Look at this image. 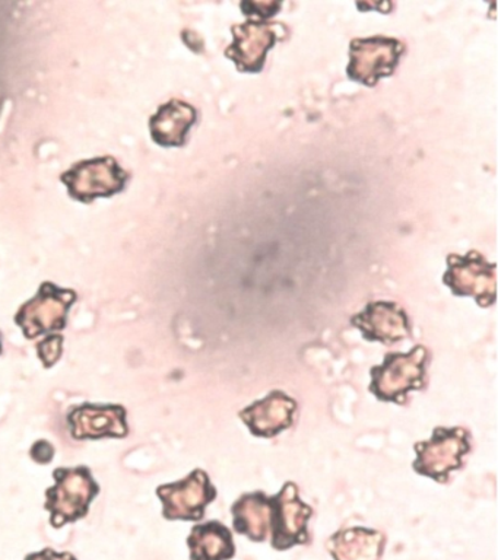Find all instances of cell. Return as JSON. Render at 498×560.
Wrapping results in <instances>:
<instances>
[{"label": "cell", "instance_id": "1", "mask_svg": "<svg viewBox=\"0 0 498 560\" xmlns=\"http://www.w3.org/2000/svg\"><path fill=\"white\" fill-rule=\"evenodd\" d=\"M430 350L417 345L408 353H387L382 365L371 368L370 393L379 400L404 405L409 392L427 387Z\"/></svg>", "mask_w": 498, "mask_h": 560}, {"label": "cell", "instance_id": "2", "mask_svg": "<svg viewBox=\"0 0 498 560\" xmlns=\"http://www.w3.org/2000/svg\"><path fill=\"white\" fill-rule=\"evenodd\" d=\"M54 488L46 490L45 510L54 528H62L89 515L91 503L99 497L100 485L86 466L59 467L54 471Z\"/></svg>", "mask_w": 498, "mask_h": 560}, {"label": "cell", "instance_id": "3", "mask_svg": "<svg viewBox=\"0 0 498 560\" xmlns=\"http://www.w3.org/2000/svg\"><path fill=\"white\" fill-rule=\"evenodd\" d=\"M414 470L437 483H449L450 475L465 466L472 435L465 428H436L430 440L414 445Z\"/></svg>", "mask_w": 498, "mask_h": 560}, {"label": "cell", "instance_id": "4", "mask_svg": "<svg viewBox=\"0 0 498 560\" xmlns=\"http://www.w3.org/2000/svg\"><path fill=\"white\" fill-rule=\"evenodd\" d=\"M77 300L78 293L73 289L60 288L54 282H43L36 295L16 311L14 322L27 340L62 331L67 328L69 310Z\"/></svg>", "mask_w": 498, "mask_h": 560}, {"label": "cell", "instance_id": "5", "mask_svg": "<svg viewBox=\"0 0 498 560\" xmlns=\"http://www.w3.org/2000/svg\"><path fill=\"white\" fill-rule=\"evenodd\" d=\"M130 179L128 171L121 168L113 156L91 158L77 162L60 175L68 195L81 203H93L95 199L112 197L125 190Z\"/></svg>", "mask_w": 498, "mask_h": 560}, {"label": "cell", "instance_id": "6", "mask_svg": "<svg viewBox=\"0 0 498 560\" xmlns=\"http://www.w3.org/2000/svg\"><path fill=\"white\" fill-rule=\"evenodd\" d=\"M404 52V43L384 35L354 39L349 48L348 77L367 86H374L380 79L395 72Z\"/></svg>", "mask_w": 498, "mask_h": 560}, {"label": "cell", "instance_id": "7", "mask_svg": "<svg viewBox=\"0 0 498 560\" xmlns=\"http://www.w3.org/2000/svg\"><path fill=\"white\" fill-rule=\"evenodd\" d=\"M157 497L163 502L165 520L199 521L205 516V508L216 501L217 489L208 472L196 468L186 479L159 486Z\"/></svg>", "mask_w": 498, "mask_h": 560}, {"label": "cell", "instance_id": "8", "mask_svg": "<svg viewBox=\"0 0 498 560\" xmlns=\"http://www.w3.org/2000/svg\"><path fill=\"white\" fill-rule=\"evenodd\" d=\"M443 280L454 295L475 298L480 306L496 302V265L478 252L449 254Z\"/></svg>", "mask_w": 498, "mask_h": 560}, {"label": "cell", "instance_id": "9", "mask_svg": "<svg viewBox=\"0 0 498 560\" xmlns=\"http://www.w3.org/2000/svg\"><path fill=\"white\" fill-rule=\"evenodd\" d=\"M313 510L301 501L299 488L292 481L282 486L278 494L269 498V518L273 521L274 546L287 549L309 538L308 521Z\"/></svg>", "mask_w": 498, "mask_h": 560}, {"label": "cell", "instance_id": "10", "mask_svg": "<svg viewBox=\"0 0 498 560\" xmlns=\"http://www.w3.org/2000/svg\"><path fill=\"white\" fill-rule=\"evenodd\" d=\"M69 432L77 441L103 440V438H124L129 435L128 410L121 405L73 406L67 416Z\"/></svg>", "mask_w": 498, "mask_h": 560}, {"label": "cell", "instance_id": "11", "mask_svg": "<svg viewBox=\"0 0 498 560\" xmlns=\"http://www.w3.org/2000/svg\"><path fill=\"white\" fill-rule=\"evenodd\" d=\"M278 26L270 22L247 21L244 24L231 26L233 43L225 50L242 72H260L264 68L266 55L277 44Z\"/></svg>", "mask_w": 498, "mask_h": 560}, {"label": "cell", "instance_id": "12", "mask_svg": "<svg viewBox=\"0 0 498 560\" xmlns=\"http://www.w3.org/2000/svg\"><path fill=\"white\" fill-rule=\"evenodd\" d=\"M351 324L366 340L383 345L396 343L413 336L408 314L396 302H370L360 314L354 315Z\"/></svg>", "mask_w": 498, "mask_h": 560}, {"label": "cell", "instance_id": "13", "mask_svg": "<svg viewBox=\"0 0 498 560\" xmlns=\"http://www.w3.org/2000/svg\"><path fill=\"white\" fill-rule=\"evenodd\" d=\"M297 401L283 392H273L268 396L240 411V419L246 423L255 436L274 438L294 423Z\"/></svg>", "mask_w": 498, "mask_h": 560}, {"label": "cell", "instance_id": "14", "mask_svg": "<svg viewBox=\"0 0 498 560\" xmlns=\"http://www.w3.org/2000/svg\"><path fill=\"white\" fill-rule=\"evenodd\" d=\"M196 120L198 112L194 105L182 100H170L160 105L150 118L151 138L160 147H183Z\"/></svg>", "mask_w": 498, "mask_h": 560}, {"label": "cell", "instance_id": "15", "mask_svg": "<svg viewBox=\"0 0 498 560\" xmlns=\"http://www.w3.org/2000/svg\"><path fill=\"white\" fill-rule=\"evenodd\" d=\"M187 545L192 560H225L234 555L230 529L218 521L195 525L187 538Z\"/></svg>", "mask_w": 498, "mask_h": 560}, {"label": "cell", "instance_id": "16", "mask_svg": "<svg viewBox=\"0 0 498 560\" xmlns=\"http://www.w3.org/2000/svg\"><path fill=\"white\" fill-rule=\"evenodd\" d=\"M234 527L252 540H264L269 520V498L264 492L246 493L231 508Z\"/></svg>", "mask_w": 498, "mask_h": 560}, {"label": "cell", "instance_id": "17", "mask_svg": "<svg viewBox=\"0 0 498 560\" xmlns=\"http://www.w3.org/2000/svg\"><path fill=\"white\" fill-rule=\"evenodd\" d=\"M63 339L65 337L60 335H49L46 339L38 341L36 346L37 357L40 359L46 370L55 366L59 359L62 358Z\"/></svg>", "mask_w": 498, "mask_h": 560}, {"label": "cell", "instance_id": "18", "mask_svg": "<svg viewBox=\"0 0 498 560\" xmlns=\"http://www.w3.org/2000/svg\"><path fill=\"white\" fill-rule=\"evenodd\" d=\"M55 453V446L46 440L34 442L32 450H30V455H32L34 462L42 464V466L54 462Z\"/></svg>", "mask_w": 498, "mask_h": 560}, {"label": "cell", "instance_id": "19", "mask_svg": "<svg viewBox=\"0 0 498 560\" xmlns=\"http://www.w3.org/2000/svg\"><path fill=\"white\" fill-rule=\"evenodd\" d=\"M244 9V13L246 15H251V13H255V15H259L262 18H268L275 15L281 8V3H256V2H246L242 4Z\"/></svg>", "mask_w": 498, "mask_h": 560}, {"label": "cell", "instance_id": "20", "mask_svg": "<svg viewBox=\"0 0 498 560\" xmlns=\"http://www.w3.org/2000/svg\"><path fill=\"white\" fill-rule=\"evenodd\" d=\"M25 560H78L76 556L69 553V551H56L55 549H43L40 551H36V553H30Z\"/></svg>", "mask_w": 498, "mask_h": 560}, {"label": "cell", "instance_id": "21", "mask_svg": "<svg viewBox=\"0 0 498 560\" xmlns=\"http://www.w3.org/2000/svg\"><path fill=\"white\" fill-rule=\"evenodd\" d=\"M3 353L2 332H0V354Z\"/></svg>", "mask_w": 498, "mask_h": 560}]
</instances>
